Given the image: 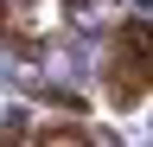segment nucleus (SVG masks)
<instances>
[{"mask_svg": "<svg viewBox=\"0 0 153 147\" xmlns=\"http://www.w3.org/2000/svg\"><path fill=\"white\" fill-rule=\"evenodd\" d=\"M64 7H96V0H64Z\"/></svg>", "mask_w": 153, "mask_h": 147, "instance_id": "4", "label": "nucleus"}, {"mask_svg": "<svg viewBox=\"0 0 153 147\" xmlns=\"http://www.w3.org/2000/svg\"><path fill=\"white\" fill-rule=\"evenodd\" d=\"M102 90L115 109H140L153 96V26L147 19H121L102 45Z\"/></svg>", "mask_w": 153, "mask_h": 147, "instance_id": "1", "label": "nucleus"}, {"mask_svg": "<svg viewBox=\"0 0 153 147\" xmlns=\"http://www.w3.org/2000/svg\"><path fill=\"white\" fill-rule=\"evenodd\" d=\"M32 147H96V141L83 134V128H70V122H64V128H38V141H32Z\"/></svg>", "mask_w": 153, "mask_h": 147, "instance_id": "2", "label": "nucleus"}, {"mask_svg": "<svg viewBox=\"0 0 153 147\" xmlns=\"http://www.w3.org/2000/svg\"><path fill=\"white\" fill-rule=\"evenodd\" d=\"M19 141H26V122H19V115H7V147H19Z\"/></svg>", "mask_w": 153, "mask_h": 147, "instance_id": "3", "label": "nucleus"}]
</instances>
